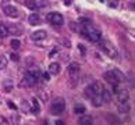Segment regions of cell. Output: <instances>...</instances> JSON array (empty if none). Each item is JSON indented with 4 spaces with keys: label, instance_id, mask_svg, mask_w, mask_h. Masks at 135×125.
<instances>
[{
    "label": "cell",
    "instance_id": "4",
    "mask_svg": "<svg viewBox=\"0 0 135 125\" xmlns=\"http://www.w3.org/2000/svg\"><path fill=\"white\" fill-rule=\"evenodd\" d=\"M66 110V102L61 97H57L52 102V107H50V113L54 114V116H60V114L64 113Z\"/></svg>",
    "mask_w": 135,
    "mask_h": 125
},
{
    "label": "cell",
    "instance_id": "33",
    "mask_svg": "<svg viewBox=\"0 0 135 125\" xmlns=\"http://www.w3.org/2000/svg\"><path fill=\"white\" fill-rule=\"evenodd\" d=\"M10 57H11L13 60H16V61L18 60V56H17V54H11V56H10Z\"/></svg>",
    "mask_w": 135,
    "mask_h": 125
},
{
    "label": "cell",
    "instance_id": "18",
    "mask_svg": "<svg viewBox=\"0 0 135 125\" xmlns=\"http://www.w3.org/2000/svg\"><path fill=\"white\" fill-rule=\"evenodd\" d=\"M112 92L110 91H106V89H103V92H102V99H103V103H110L112 102Z\"/></svg>",
    "mask_w": 135,
    "mask_h": 125
},
{
    "label": "cell",
    "instance_id": "3",
    "mask_svg": "<svg viewBox=\"0 0 135 125\" xmlns=\"http://www.w3.org/2000/svg\"><path fill=\"white\" fill-rule=\"evenodd\" d=\"M104 79L106 82H109L110 85H113V88L116 89L117 85L120 83V81L123 79V75L120 74L118 69H113V71H106L104 72Z\"/></svg>",
    "mask_w": 135,
    "mask_h": 125
},
{
    "label": "cell",
    "instance_id": "35",
    "mask_svg": "<svg viewBox=\"0 0 135 125\" xmlns=\"http://www.w3.org/2000/svg\"><path fill=\"white\" fill-rule=\"evenodd\" d=\"M17 2H18V3H22V4H25V2H27V0H17Z\"/></svg>",
    "mask_w": 135,
    "mask_h": 125
},
{
    "label": "cell",
    "instance_id": "15",
    "mask_svg": "<svg viewBox=\"0 0 135 125\" xmlns=\"http://www.w3.org/2000/svg\"><path fill=\"white\" fill-rule=\"evenodd\" d=\"M49 74H52V75L60 74V64L59 63H52L50 66H49Z\"/></svg>",
    "mask_w": 135,
    "mask_h": 125
},
{
    "label": "cell",
    "instance_id": "1",
    "mask_svg": "<svg viewBox=\"0 0 135 125\" xmlns=\"http://www.w3.org/2000/svg\"><path fill=\"white\" fill-rule=\"evenodd\" d=\"M81 33H84V36L88 38L91 42H99L100 41V31H99L96 27H93L91 22L82 25Z\"/></svg>",
    "mask_w": 135,
    "mask_h": 125
},
{
    "label": "cell",
    "instance_id": "5",
    "mask_svg": "<svg viewBox=\"0 0 135 125\" xmlns=\"http://www.w3.org/2000/svg\"><path fill=\"white\" fill-rule=\"evenodd\" d=\"M46 19L49 22H50L52 25H56V27H59V25H63L64 24V18L63 16L60 13L57 11H52V13H49L47 16H46Z\"/></svg>",
    "mask_w": 135,
    "mask_h": 125
},
{
    "label": "cell",
    "instance_id": "31",
    "mask_svg": "<svg viewBox=\"0 0 135 125\" xmlns=\"http://www.w3.org/2000/svg\"><path fill=\"white\" fill-rule=\"evenodd\" d=\"M63 44H64L66 47H70V46H71V43H70L68 39H63Z\"/></svg>",
    "mask_w": 135,
    "mask_h": 125
},
{
    "label": "cell",
    "instance_id": "25",
    "mask_svg": "<svg viewBox=\"0 0 135 125\" xmlns=\"http://www.w3.org/2000/svg\"><path fill=\"white\" fill-rule=\"evenodd\" d=\"M3 89H4L6 92H10V91L13 89V82L8 81V79H7V81H4V82H3Z\"/></svg>",
    "mask_w": 135,
    "mask_h": 125
},
{
    "label": "cell",
    "instance_id": "32",
    "mask_svg": "<svg viewBox=\"0 0 135 125\" xmlns=\"http://www.w3.org/2000/svg\"><path fill=\"white\" fill-rule=\"evenodd\" d=\"M109 6H110V7H113V8H116L117 2H109Z\"/></svg>",
    "mask_w": 135,
    "mask_h": 125
},
{
    "label": "cell",
    "instance_id": "17",
    "mask_svg": "<svg viewBox=\"0 0 135 125\" xmlns=\"http://www.w3.org/2000/svg\"><path fill=\"white\" fill-rule=\"evenodd\" d=\"M129 110H131V106H129L127 102H123V103H120V104H118V111H120V113L126 114V113L129 111Z\"/></svg>",
    "mask_w": 135,
    "mask_h": 125
},
{
    "label": "cell",
    "instance_id": "6",
    "mask_svg": "<svg viewBox=\"0 0 135 125\" xmlns=\"http://www.w3.org/2000/svg\"><path fill=\"white\" fill-rule=\"evenodd\" d=\"M36 82H38V78L33 77L31 72H28L25 77H24L21 81H20L18 86H20V88H29V86H33V85H36Z\"/></svg>",
    "mask_w": 135,
    "mask_h": 125
},
{
    "label": "cell",
    "instance_id": "14",
    "mask_svg": "<svg viewBox=\"0 0 135 125\" xmlns=\"http://www.w3.org/2000/svg\"><path fill=\"white\" fill-rule=\"evenodd\" d=\"M91 102L95 107H100L103 104V99H102V94H95V96L91 97Z\"/></svg>",
    "mask_w": 135,
    "mask_h": 125
},
{
    "label": "cell",
    "instance_id": "22",
    "mask_svg": "<svg viewBox=\"0 0 135 125\" xmlns=\"http://www.w3.org/2000/svg\"><path fill=\"white\" fill-rule=\"evenodd\" d=\"M84 93H85V97H86V99H91L92 96H95V92H93V89L91 88V85H88V86L85 88Z\"/></svg>",
    "mask_w": 135,
    "mask_h": 125
},
{
    "label": "cell",
    "instance_id": "24",
    "mask_svg": "<svg viewBox=\"0 0 135 125\" xmlns=\"http://www.w3.org/2000/svg\"><path fill=\"white\" fill-rule=\"evenodd\" d=\"M7 64H8L7 57H6V56H3V54H0V69L6 68V67H7Z\"/></svg>",
    "mask_w": 135,
    "mask_h": 125
},
{
    "label": "cell",
    "instance_id": "30",
    "mask_svg": "<svg viewBox=\"0 0 135 125\" xmlns=\"http://www.w3.org/2000/svg\"><path fill=\"white\" fill-rule=\"evenodd\" d=\"M8 124V121L4 117H0V125H7Z\"/></svg>",
    "mask_w": 135,
    "mask_h": 125
},
{
    "label": "cell",
    "instance_id": "27",
    "mask_svg": "<svg viewBox=\"0 0 135 125\" xmlns=\"http://www.w3.org/2000/svg\"><path fill=\"white\" fill-rule=\"evenodd\" d=\"M70 27H71L73 28V31L74 32H81V25H78V24H75V22H71V24H70Z\"/></svg>",
    "mask_w": 135,
    "mask_h": 125
},
{
    "label": "cell",
    "instance_id": "9",
    "mask_svg": "<svg viewBox=\"0 0 135 125\" xmlns=\"http://www.w3.org/2000/svg\"><path fill=\"white\" fill-rule=\"evenodd\" d=\"M3 13L6 14L7 17H10V18H16V17H18V14H20L17 7L11 6V4H6V6H3Z\"/></svg>",
    "mask_w": 135,
    "mask_h": 125
},
{
    "label": "cell",
    "instance_id": "12",
    "mask_svg": "<svg viewBox=\"0 0 135 125\" xmlns=\"http://www.w3.org/2000/svg\"><path fill=\"white\" fill-rule=\"evenodd\" d=\"M129 99V92L127 89H121V91L117 92V100L118 103H123V102H128Z\"/></svg>",
    "mask_w": 135,
    "mask_h": 125
},
{
    "label": "cell",
    "instance_id": "10",
    "mask_svg": "<svg viewBox=\"0 0 135 125\" xmlns=\"http://www.w3.org/2000/svg\"><path fill=\"white\" fill-rule=\"evenodd\" d=\"M7 29H8V33L16 35V36L22 35V32H24V28L20 24H10V25H7Z\"/></svg>",
    "mask_w": 135,
    "mask_h": 125
},
{
    "label": "cell",
    "instance_id": "37",
    "mask_svg": "<svg viewBox=\"0 0 135 125\" xmlns=\"http://www.w3.org/2000/svg\"><path fill=\"white\" fill-rule=\"evenodd\" d=\"M0 39H2V36H0ZM0 43H2V41H0Z\"/></svg>",
    "mask_w": 135,
    "mask_h": 125
},
{
    "label": "cell",
    "instance_id": "2",
    "mask_svg": "<svg viewBox=\"0 0 135 125\" xmlns=\"http://www.w3.org/2000/svg\"><path fill=\"white\" fill-rule=\"evenodd\" d=\"M99 46H100V49L103 50L104 53L107 54L109 57H112V58H116L117 56H118V52H117V49H116V46L110 42V41H107V39H103V41H99Z\"/></svg>",
    "mask_w": 135,
    "mask_h": 125
},
{
    "label": "cell",
    "instance_id": "34",
    "mask_svg": "<svg viewBox=\"0 0 135 125\" xmlns=\"http://www.w3.org/2000/svg\"><path fill=\"white\" fill-rule=\"evenodd\" d=\"M56 53H57V49H53V50H52V53H50V54H49V56H50V57H52V56H53V54H56Z\"/></svg>",
    "mask_w": 135,
    "mask_h": 125
},
{
    "label": "cell",
    "instance_id": "29",
    "mask_svg": "<svg viewBox=\"0 0 135 125\" xmlns=\"http://www.w3.org/2000/svg\"><path fill=\"white\" fill-rule=\"evenodd\" d=\"M7 106H8L10 108H11V110H17V108H18V107L16 106V104H14L13 102H10V100H8V102H7Z\"/></svg>",
    "mask_w": 135,
    "mask_h": 125
},
{
    "label": "cell",
    "instance_id": "8",
    "mask_svg": "<svg viewBox=\"0 0 135 125\" xmlns=\"http://www.w3.org/2000/svg\"><path fill=\"white\" fill-rule=\"evenodd\" d=\"M67 71L70 74V77H71V88L75 86V79L78 78V72H79V64L78 63H70L68 67H67Z\"/></svg>",
    "mask_w": 135,
    "mask_h": 125
},
{
    "label": "cell",
    "instance_id": "19",
    "mask_svg": "<svg viewBox=\"0 0 135 125\" xmlns=\"http://www.w3.org/2000/svg\"><path fill=\"white\" fill-rule=\"evenodd\" d=\"M20 108H21V111H22V113H29V111H31V104H29L27 100H21Z\"/></svg>",
    "mask_w": 135,
    "mask_h": 125
},
{
    "label": "cell",
    "instance_id": "36",
    "mask_svg": "<svg viewBox=\"0 0 135 125\" xmlns=\"http://www.w3.org/2000/svg\"><path fill=\"white\" fill-rule=\"evenodd\" d=\"M64 3H66V4H71V0H66Z\"/></svg>",
    "mask_w": 135,
    "mask_h": 125
},
{
    "label": "cell",
    "instance_id": "21",
    "mask_svg": "<svg viewBox=\"0 0 135 125\" xmlns=\"http://www.w3.org/2000/svg\"><path fill=\"white\" fill-rule=\"evenodd\" d=\"M8 29H7V25H4V24H0V36L3 38H7L8 36Z\"/></svg>",
    "mask_w": 135,
    "mask_h": 125
},
{
    "label": "cell",
    "instance_id": "28",
    "mask_svg": "<svg viewBox=\"0 0 135 125\" xmlns=\"http://www.w3.org/2000/svg\"><path fill=\"white\" fill-rule=\"evenodd\" d=\"M20 46H21V42H20V41H17V39H14V41H11V47H13L14 50L20 49Z\"/></svg>",
    "mask_w": 135,
    "mask_h": 125
},
{
    "label": "cell",
    "instance_id": "23",
    "mask_svg": "<svg viewBox=\"0 0 135 125\" xmlns=\"http://www.w3.org/2000/svg\"><path fill=\"white\" fill-rule=\"evenodd\" d=\"M85 110H86V108H85V106H84V104H75V107H74V111H75V114H84L85 113Z\"/></svg>",
    "mask_w": 135,
    "mask_h": 125
},
{
    "label": "cell",
    "instance_id": "26",
    "mask_svg": "<svg viewBox=\"0 0 135 125\" xmlns=\"http://www.w3.org/2000/svg\"><path fill=\"white\" fill-rule=\"evenodd\" d=\"M32 104H33V108H31V110H32L35 114H38L39 111H41V107H39V104H38V102H36V99H32Z\"/></svg>",
    "mask_w": 135,
    "mask_h": 125
},
{
    "label": "cell",
    "instance_id": "7",
    "mask_svg": "<svg viewBox=\"0 0 135 125\" xmlns=\"http://www.w3.org/2000/svg\"><path fill=\"white\" fill-rule=\"evenodd\" d=\"M27 7L29 10H38V8H46L49 7L47 0H27L25 2Z\"/></svg>",
    "mask_w": 135,
    "mask_h": 125
},
{
    "label": "cell",
    "instance_id": "16",
    "mask_svg": "<svg viewBox=\"0 0 135 125\" xmlns=\"http://www.w3.org/2000/svg\"><path fill=\"white\" fill-rule=\"evenodd\" d=\"M91 88L93 89V92H95V94H102V92H103V85L100 83V82H93L92 85H91Z\"/></svg>",
    "mask_w": 135,
    "mask_h": 125
},
{
    "label": "cell",
    "instance_id": "20",
    "mask_svg": "<svg viewBox=\"0 0 135 125\" xmlns=\"http://www.w3.org/2000/svg\"><path fill=\"white\" fill-rule=\"evenodd\" d=\"M92 122V117L91 116H84L78 119V124L79 125H88V124H91Z\"/></svg>",
    "mask_w": 135,
    "mask_h": 125
},
{
    "label": "cell",
    "instance_id": "13",
    "mask_svg": "<svg viewBox=\"0 0 135 125\" xmlns=\"http://www.w3.org/2000/svg\"><path fill=\"white\" fill-rule=\"evenodd\" d=\"M28 21L31 25H39L42 22V17L39 16V14H31V16L28 17Z\"/></svg>",
    "mask_w": 135,
    "mask_h": 125
},
{
    "label": "cell",
    "instance_id": "11",
    "mask_svg": "<svg viewBox=\"0 0 135 125\" xmlns=\"http://www.w3.org/2000/svg\"><path fill=\"white\" fill-rule=\"evenodd\" d=\"M47 36L46 31H43V29H41V31H35L32 35H31V39L35 42H39V41H45Z\"/></svg>",
    "mask_w": 135,
    "mask_h": 125
}]
</instances>
